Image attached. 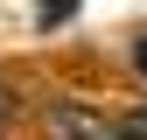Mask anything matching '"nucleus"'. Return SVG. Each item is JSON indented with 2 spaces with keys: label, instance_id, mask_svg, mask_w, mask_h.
<instances>
[{
  "label": "nucleus",
  "instance_id": "2",
  "mask_svg": "<svg viewBox=\"0 0 147 140\" xmlns=\"http://www.w3.org/2000/svg\"><path fill=\"white\" fill-rule=\"evenodd\" d=\"M0 119H7V91H0Z\"/></svg>",
  "mask_w": 147,
  "mask_h": 140
},
{
  "label": "nucleus",
  "instance_id": "1",
  "mask_svg": "<svg viewBox=\"0 0 147 140\" xmlns=\"http://www.w3.org/2000/svg\"><path fill=\"white\" fill-rule=\"evenodd\" d=\"M133 63H140V70H147V35H140V42H133Z\"/></svg>",
  "mask_w": 147,
  "mask_h": 140
}]
</instances>
